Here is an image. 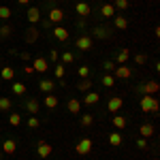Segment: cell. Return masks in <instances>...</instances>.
<instances>
[{
	"instance_id": "bcb514c9",
	"label": "cell",
	"mask_w": 160,
	"mask_h": 160,
	"mask_svg": "<svg viewBox=\"0 0 160 160\" xmlns=\"http://www.w3.org/2000/svg\"><path fill=\"white\" fill-rule=\"evenodd\" d=\"M24 73H26V75H32V73H34L32 64H26V66H24Z\"/></svg>"
},
{
	"instance_id": "83f0119b",
	"label": "cell",
	"mask_w": 160,
	"mask_h": 160,
	"mask_svg": "<svg viewBox=\"0 0 160 160\" xmlns=\"http://www.w3.org/2000/svg\"><path fill=\"white\" fill-rule=\"evenodd\" d=\"M58 102H60V100H58V96H53V94H47V96H45V107H47V109H56Z\"/></svg>"
},
{
	"instance_id": "d6a6232c",
	"label": "cell",
	"mask_w": 160,
	"mask_h": 160,
	"mask_svg": "<svg viewBox=\"0 0 160 160\" xmlns=\"http://www.w3.org/2000/svg\"><path fill=\"white\" fill-rule=\"evenodd\" d=\"M109 143L113 145V148L122 145V135H120V132H111V135H109Z\"/></svg>"
},
{
	"instance_id": "74e56055",
	"label": "cell",
	"mask_w": 160,
	"mask_h": 160,
	"mask_svg": "<svg viewBox=\"0 0 160 160\" xmlns=\"http://www.w3.org/2000/svg\"><path fill=\"white\" fill-rule=\"evenodd\" d=\"M9 124H11V126H19V124H22V115H19V113H11V115H9Z\"/></svg>"
},
{
	"instance_id": "7bdbcfd3",
	"label": "cell",
	"mask_w": 160,
	"mask_h": 160,
	"mask_svg": "<svg viewBox=\"0 0 160 160\" xmlns=\"http://www.w3.org/2000/svg\"><path fill=\"white\" fill-rule=\"evenodd\" d=\"M17 56H19V58H22L24 62H32V56H30L28 51H22V53H17Z\"/></svg>"
},
{
	"instance_id": "d6986e66",
	"label": "cell",
	"mask_w": 160,
	"mask_h": 160,
	"mask_svg": "<svg viewBox=\"0 0 160 160\" xmlns=\"http://www.w3.org/2000/svg\"><path fill=\"white\" fill-rule=\"evenodd\" d=\"M26 109H28V113L37 115L38 109H41V102H38L37 98H28V100H26Z\"/></svg>"
},
{
	"instance_id": "f6af8a7d",
	"label": "cell",
	"mask_w": 160,
	"mask_h": 160,
	"mask_svg": "<svg viewBox=\"0 0 160 160\" xmlns=\"http://www.w3.org/2000/svg\"><path fill=\"white\" fill-rule=\"evenodd\" d=\"M58 58H60V56H58V51H56V49H51V53H49V60H51V62H58Z\"/></svg>"
},
{
	"instance_id": "e575fe53",
	"label": "cell",
	"mask_w": 160,
	"mask_h": 160,
	"mask_svg": "<svg viewBox=\"0 0 160 160\" xmlns=\"http://www.w3.org/2000/svg\"><path fill=\"white\" fill-rule=\"evenodd\" d=\"M11 15H13V11L9 9V7H4V4L0 7V19H4V22H7V19H11Z\"/></svg>"
},
{
	"instance_id": "e0dca14e",
	"label": "cell",
	"mask_w": 160,
	"mask_h": 160,
	"mask_svg": "<svg viewBox=\"0 0 160 160\" xmlns=\"http://www.w3.org/2000/svg\"><path fill=\"white\" fill-rule=\"evenodd\" d=\"M53 37L58 38V41H62V43H66V41H68V30L62 28V26H56V28H53Z\"/></svg>"
},
{
	"instance_id": "52a82bcc",
	"label": "cell",
	"mask_w": 160,
	"mask_h": 160,
	"mask_svg": "<svg viewBox=\"0 0 160 160\" xmlns=\"http://www.w3.org/2000/svg\"><path fill=\"white\" fill-rule=\"evenodd\" d=\"M51 152H53V148H51L49 143H45V141H38L37 154L41 156V158H47V156H51Z\"/></svg>"
},
{
	"instance_id": "603a6c76",
	"label": "cell",
	"mask_w": 160,
	"mask_h": 160,
	"mask_svg": "<svg viewBox=\"0 0 160 160\" xmlns=\"http://www.w3.org/2000/svg\"><path fill=\"white\" fill-rule=\"evenodd\" d=\"M139 132H141L143 139H149V137L154 135V126H152V124H141V126H139Z\"/></svg>"
},
{
	"instance_id": "c3c4849f",
	"label": "cell",
	"mask_w": 160,
	"mask_h": 160,
	"mask_svg": "<svg viewBox=\"0 0 160 160\" xmlns=\"http://www.w3.org/2000/svg\"><path fill=\"white\" fill-rule=\"evenodd\" d=\"M17 2H19V4H28L30 0H17Z\"/></svg>"
},
{
	"instance_id": "60d3db41",
	"label": "cell",
	"mask_w": 160,
	"mask_h": 160,
	"mask_svg": "<svg viewBox=\"0 0 160 160\" xmlns=\"http://www.w3.org/2000/svg\"><path fill=\"white\" fill-rule=\"evenodd\" d=\"M73 60H75V56L71 53V51H64V53H62V62H66V64H71Z\"/></svg>"
},
{
	"instance_id": "5bb4252c",
	"label": "cell",
	"mask_w": 160,
	"mask_h": 160,
	"mask_svg": "<svg viewBox=\"0 0 160 160\" xmlns=\"http://www.w3.org/2000/svg\"><path fill=\"white\" fill-rule=\"evenodd\" d=\"M0 77H2L4 81H11L13 77H15V68L9 66V64H2V68H0Z\"/></svg>"
},
{
	"instance_id": "5b68a950",
	"label": "cell",
	"mask_w": 160,
	"mask_h": 160,
	"mask_svg": "<svg viewBox=\"0 0 160 160\" xmlns=\"http://www.w3.org/2000/svg\"><path fill=\"white\" fill-rule=\"evenodd\" d=\"M113 77H115V79H130V77H132V71H130L128 66L120 64V66H115V71H113Z\"/></svg>"
},
{
	"instance_id": "3957f363",
	"label": "cell",
	"mask_w": 160,
	"mask_h": 160,
	"mask_svg": "<svg viewBox=\"0 0 160 160\" xmlns=\"http://www.w3.org/2000/svg\"><path fill=\"white\" fill-rule=\"evenodd\" d=\"M92 148H94V141H92L90 137L81 139V141L75 145V149H77V154H79V156H86V154H90V152H92Z\"/></svg>"
},
{
	"instance_id": "ba28073f",
	"label": "cell",
	"mask_w": 160,
	"mask_h": 160,
	"mask_svg": "<svg viewBox=\"0 0 160 160\" xmlns=\"http://www.w3.org/2000/svg\"><path fill=\"white\" fill-rule=\"evenodd\" d=\"M47 19H49L51 24H60L62 19H64V11L58 9V7H53V9L49 11V17H47Z\"/></svg>"
},
{
	"instance_id": "4fadbf2b",
	"label": "cell",
	"mask_w": 160,
	"mask_h": 160,
	"mask_svg": "<svg viewBox=\"0 0 160 160\" xmlns=\"http://www.w3.org/2000/svg\"><path fill=\"white\" fill-rule=\"evenodd\" d=\"M32 68L38 71V73H45V71L49 68V64H47L45 58H34V60H32Z\"/></svg>"
},
{
	"instance_id": "8fae6325",
	"label": "cell",
	"mask_w": 160,
	"mask_h": 160,
	"mask_svg": "<svg viewBox=\"0 0 160 160\" xmlns=\"http://www.w3.org/2000/svg\"><path fill=\"white\" fill-rule=\"evenodd\" d=\"M66 109L71 111V113H75V115H79V113H81V100L79 98H68Z\"/></svg>"
},
{
	"instance_id": "f1b7e54d",
	"label": "cell",
	"mask_w": 160,
	"mask_h": 160,
	"mask_svg": "<svg viewBox=\"0 0 160 160\" xmlns=\"http://www.w3.org/2000/svg\"><path fill=\"white\" fill-rule=\"evenodd\" d=\"M11 90H13L15 96H24V94H26V86H24V83H19V81H15V83L11 86Z\"/></svg>"
},
{
	"instance_id": "9c48e42d",
	"label": "cell",
	"mask_w": 160,
	"mask_h": 160,
	"mask_svg": "<svg viewBox=\"0 0 160 160\" xmlns=\"http://www.w3.org/2000/svg\"><path fill=\"white\" fill-rule=\"evenodd\" d=\"M124 100L120 98V96H113V98H109V102H107V109L111 111V113H118V111L122 109Z\"/></svg>"
},
{
	"instance_id": "f35d334b",
	"label": "cell",
	"mask_w": 160,
	"mask_h": 160,
	"mask_svg": "<svg viewBox=\"0 0 160 160\" xmlns=\"http://www.w3.org/2000/svg\"><path fill=\"white\" fill-rule=\"evenodd\" d=\"M102 68H105V73H113L115 71V64L111 60H107V62H102Z\"/></svg>"
},
{
	"instance_id": "d4e9b609",
	"label": "cell",
	"mask_w": 160,
	"mask_h": 160,
	"mask_svg": "<svg viewBox=\"0 0 160 160\" xmlns=\"http://www.w3.org/2000/svg\"><path fill=\"white\" fill-rule=\"evenodd\" d=\"M15 149H17V143H15L13 139H7V141L2 143V152H4V154H15Z\"/></svg>"
},
{
	"instance_id": "cb8c5ba5",
	"label": "cell",
	"mask_w": 160,
	"mask_h": 160,
	"mask_svg": "<svg viewBox=\"0 0 160 160\" xmlns=\"http://www.w3.org/2000/svg\"><path fill=\"white\" fill-rule=\"evenodd\" d=\"M81 118H79V122H81V126L83 128H90L92 124H94V115L92 113H79Z\"/></svg>"
},
{
	"instance_id": "ab89813d",
	"label": "cell",
	"mask_w": 160,
	"mask_h": 160,
	"mask_svg": "<svg viewBox=\"0 0 160 160\" xmlns=\"http://www.w3.org/2000/svg\"><path fill=\"white\" fill-rule=\"evenodd\" d=\"M77 73H79L81 79H88V77H90V68H88V66H79V71H77Z\"/></svg>"
},
{
	"instance_id": "30bf717a",
	"label": "cell",
	"mask_w": 160,
	"mask_h": 160,
	"mask_svg": "<svg viewBox=\"0 0 160 160\" xmlns=\"http://www.w3.org/2000/svg\"><path fill=\"white\" fill-rule=\"evenodd\" d=\"M92 37H96V38H109L111 37V28H107V26H96V28H94V32H92Z\"/></svg>"
},
{
	"instance_id": "4dcf8cb0",
	"label": "cell",
	"mask_w": 160,
	"mask_h": 160,
	"mask_svg": "<svg viewBox=\"0 0 160 160\" xmlns=\"http://www.w3.org/2000/svg\"><path fill=\"white\" fill-rule=\"evenodd\" d=\"M13 107V100L7 98V96H0V111H11Z\"/></svg>"
},
{
	"instance_id": "6da1fadb",
	"label": "cell",
	"mask_w": 160,
	"mask_h": 160,
	"mask_svg": "<svg viewBox=\"0 0 160 160\" xmlns=\"http://www.w3.org/2000/svg\"><path fill=\"white\" fill-rule=\"evenodd\" d=\"M139 107H141L143 113H154V115H156L158 109H160V102H158V98L143 94V96H141V102H139Z\"/></svg>"
},
{
	"instance_id": "484cf974",
	"label": "cell",
	"mask_w": 160,
	"mask_h": 160,
	"mask_svg": "<svg viewBox=\"0 0 160 160\" xmlns=\"http://www.w3.org/2000/svg\"><path fill=\"white\" fill-rule=\"evenodd\" d=\"M113 13H115V9H113L111 2H105V4L100 7V15H102V17H113Z\"/></svg>"
},
{
	"instance_id": "ee69618b",
	"label": "cell",
	"mask_w": 160,
	"mask_h": 160,
	"mask_svg": "<svg viewBox=\"0 0 160 160\" xmlns=\"http://www.w3.org/2000/svg\"><path fill=\"white\" fill-rule=\"evenodd\" d=\"M137 148L145 149V148H148V141H145V139H143V137H141V139H139V141H137Z\"/></svg>"
},
{
	"instance_id": "ffe728a7",
	"label": "cell",
	"mask_w": 160,
	"mask_h": 160,
	"mask_svg": "<svg viewBox=\"0 0 160 160\" xmlns=\"http://www.w3.org/2000/svg\"><path fill=\"white\" fill-rule=\"evenodd\" d=\"M111 122H113V128H118V130H124V128H126V124H128L124 115H115V113H113Z\"/></svg>"
},
{
	"instance_id": "8992f818",
	"label": "cell",
	"mask_w": 160,
	"mask_h": 160,
	"mask_svg": "<svg viewBox=\"0 0 160 160\" xmlns=\"http://www.w3.org/2000/svg\"><path fill=\"white\" fill-rule=\"evenodd\" d=\"M24 38H26V43H28V45L37 43V38H38V28H37V26H28V30H26Z\"/></svg>"
},
{
	"instance_id": "836d02e7",
	"label": "cell",
	"mask_w": 160,
	"mask_h": 160,
	"mask_svg": "<svg viewBox=\"0 0 160 160\" xmlns=\"http://www.w3.org/2000/svg\"><path fill=\"white\" fill-rule=\"evenodd\" d=\"M11 34H13L11 24H2L0 26V38H7V37H11Z\"/></svg>"
},
{
	"instance_id": "7a4b0ae2",
	"label": "cell",
	"mask_w": 160,
	"mask_h": 160,
	"mask_svg": "<svg viewBox=\"0 0 160 160\" xmlns=\"http://www.w3.org/2000/svg\"><path fill=\"white\" fill-rule=\"evenodd\" d=\"M92 45H94V37H90V34H81V37H77V41H75V47L79 51H90Z\"/></svg>"
},
{
	"instance_id": "ac0fdd59",
	"label": "cell",
	"mask_w": 160,
	"mask_h": 160,
	"mask_svg": "<svg viewBox=\"0 0 160 160\" xmlns=\"http://www.w3.org/2000/svg\"><path fill=\"white\" fill-rule=\"evenodd\" d=\"M113 26H115V30H128V19L124 15H115L113 17Z\"/></svg>"
},
{
	"instance_id": "4316f807",
	"label": "cell",
	"mask_w": 160,
	"mask_h": 160,
	"mask_svg": "<svg viewBox=\"0 0 160 160\" xmlns=\"http://www.w3.org/2000/svg\"><path fill=\"white\" fill-rule=\"evenodd\" d=\"M111 4H113V9H118V11H128L130 0H113Z\"/></svg>"
},
{
	"instance_id": "7402d4cb",
	"label": "cell",
	"mask_w": 160,
	"mask_h": 160,
	"mask_svg": "<svg viewBox=\"0 0 160 160\" xmlns=\"http://www.w3.org/2000/svg\"><path fill=\"white\" fill-rule=\"evenodd\" d=\"M100 100L98 92H86V98H83V105H96Z\"/></svg>"
},
{
	"instance_id": "d590c367",
	"label": "cell",
	"mask_w": 160,
	"mask_h": 160,
	"mask_svg": "<svg viewBox=\"0 0 160 160\" xmlns=\"http://www.w3.org/2000/svg\"><path fill=\"white\" fill-rule=\"evenodd\" d=\"M64 73H66V68H64V64H56V71H53V75H56V79H64Z\"/></svg>"
},
{
	"instance_id": "7dc6e473",
	"label": "cell",
	"mask_w": 160,
	"mask_h": 160,
	"mask_svg": "<svg viewBox=\"0 0 160 160\" xmlns=\"http://www.w3.org/2000/svg\"><path fill=\"white\" fill-rule=\"evenodd\" d=\"M86 19H83V17H81V19H77V28H81V30H83V28H86Z\"/></svg>"
},
{
	"instance_id": "f546056e",
	"label": "cell",
	"mask_w": 160,
	"mask_h": 160,
	"mask_svg": "<svg viewBox=\"0 0 160 160\" xmlns=\"http://www.w3.org/2000/svg\"><path fill=\"white\" fill-rule=\"evenodd\" d=\"M77 90H79V92H90V90H92V81H90V79L77 81Z\"/></svg>"
},
{
	"instance_id": "681fc988",
	"label": "cell",
	"mask_w": 160,
	"mask_h": 160,
	"mask_svg": "<svg viewBox=\"0 0 160 160\" xmlns=\"http://www.w3.org/2000/svg\"><path fill=\"white\" fill-rule=\"evenodd\" d=\"M0 68H2V60H0Z\"/></svg>"
},
{
	"instance_id": "9a60e30c",
	"label": "cell",
	"mask_w": 160,
	"mask_h": 160,
	"mask_svg": "<svg viewBox=\"0 0 160 160\" xmlns=\"http://www.w3.org/2000/svg\"><path fill=\"white\" fill-rule=\"evenodd\" d=\"M28 22H30V26H34L41 22V11H38L37 7H30L28 9Z\"/></svg>"
},
{
	"instance_id": "1f68e13d",
	"label": "cell",
	"mask_w": 160,
	"mask_h": 160,
	"mask_svg": "<svg viewBox=\"0 0 160 160\" xmlns=\"http://www.w3.org/2000/svg\"><path fill=\"white\" fill-rule=\"evenodd\" d=\"M100 81H102V86H105V88H113V83H115V77H113L111 73H105Z\"/></svg>"
},
{
	"instance_id": "277c9868",
	"label": "cell",
	"mask_w": 160,
	"mask_h": 160,
	"mask_svg": "<svg viewBox=\"0 0 160 160\" xmlns=\"http://www.w3.org/2000/svg\"><path fill=\"white\" fill-rule=\"evenodd\" d=\"M139 90H141L143 94H148V96H156L158 90H160V86H158V81H148V83H143Z\"/></svg>"
},
{
	"instance_id": "b9f144b4",
	"label": "cell",
	"mask_w": 160,
	"mask_h": 160,
	"mask_svg": "<svg viewBox=\"0 0 160 160\" xmlns=\"http://www.w3.org/2000/svg\"><path fill=\"white\" fill-rule=\"evenodd\" d=\"M135 62H137V64H145V62H148V56H145V53H137Z\"/></svg>"
},
{
	"instance_id": "7c38bea8",
	"label": "cell",
	"mask_w": 160,
	"mask_h": 160,
	"mask_svg": "<svg viewBox=\"0 0 160 160\" xmlns=\"http://www.w3.org/2000/svg\"><path fill=\"white\" fill-rule=\"evenodd\" d=\"M75 11L79 13V17H86V15H90V11H92V9H90V4H88V2L77 0V2H75Z\"/></svg>"
},
{
	"instance_id": "44dd1931",
	"label": "cell",
	"mask_w": 160,
	"mask_h": 160,
	"mask_svg": "<svg viewBox=\"0 0 160 160\" xmlns=\"http://www.w3.org/2000/svg\"><path fill=\"white\" fill-rule=\"evenodd\" d=\"M128 58H130V49H128V47H124V49L115 56V64H126Z\"/></svg>"
},
{
	"instance_id": "8d00e7d4",
	"label": "cell",
	"mask_w": 160,
	"mask_h": 160,
	"mask_svg": "<svg viewBox=\"0 0 160 160\" xmlns=\"http://www.w3.org/2000/svg\"><path fill=\"white\" fill-rule=\"evenodd\" d=\"M38 126H41V120H38V118H34V115H30V118H28V128L37 130Z\"/></svg>"
},
{
	"instance_id": "2e32d148",
	"label": "cell",
	"mask_w": 160,
	"mask_h": 160,
	"mask_svg": "<svg viewBox=\"0 0 160 160\" xmlns=\"http://www.w3.org/2000/svg\"><path fill=\"white\" fill-rule=\"evenodd\" d=\"M53 88H56V81H51V79H43V81H38V90L45 92V94H51Z\"/></svg>"
}]
</instances>
